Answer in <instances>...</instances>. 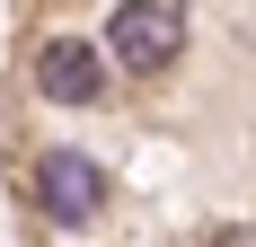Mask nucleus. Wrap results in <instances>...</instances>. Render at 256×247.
Segmentation results:
<instances>
[{"mask_svg":"<svg viewBox=\"0 0 256 247\" xmlns=\"http://www.w3.org/2000/svg\"><path fill=\"white\" fill-rule=\"evenodd\" d=\"M106 44L124 71H168V53L186 44V0H124L106 18Z\"/></svg>","mask_w":256,"mask_h":247,"instance_id":"nucleus-1","label":"nucleus"},{"mask_svg":"<svg viewBox=\"0 0 256 247\" xmlns=\"http://www.w3.org/2000/svg\"><path fill=\"white\" fill-rule=\"evenodd\" d=\"M36 88H44L53 106H98V98H106V62H98V44L53 36V44L36 53Z\"/></svg>","mask_w":256,"mask_h":247,"instance_id":"nucleus-2","label":"nucleus"},{"mask_svg":"<svg viewBox=\"0 0 256 247\" xmlns=\"http://www.w3.org/2000/svg\"><path fill=\"white\" fill-rule=\"evenodd\" d=\"M98 194H106V186H98V159H80V150H53L44 168H36V203H44L62 230L88 221V212H98Z\"/></svg>","mask_w":256,"mask_h":247,"instance_id":"nucleus-3","label":"nucleus"},{"mask_svg":"<svg viewBox=\"0 0 256 247\" xmlns=\"http://www.w3.org/2000/svg\"><path fill=\"white\" fill-rule=\"evenodd\" d=\"M212 247H256V230H221V238H212Z\"/></svg>","mask_w":256,"mask_h":247,"instance_id":"nucleus-4","label":"nucleus"}]
</instances>
